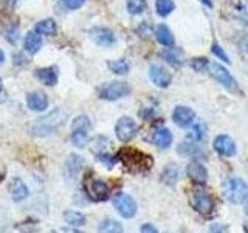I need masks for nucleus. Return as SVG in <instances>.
<instances>
[{"mask_svg": "<svg viewBox=\"0 0 248 233\" xmlns=\"http://www.w3.org/2000/svg\"><path fill=\"white\" fill-rule=\"evenodd\" d=\"M118 160L127 168L130 173H140V171H147L152 166V157L135 148H123L118 152Z\"/></svg>", "mask_w": 248, "mask_h": 233, "instance_id": "nucleus-1", "label": "nucleus"}, {"mask_svg": "<svg viewBox=\"0 0 248 233\" xmlns=\"http://www.w3.org/2000/svg\"><path fill=\"white\" fill-rule=\"evenodd\" d=\"M67 116H68V114L62 107L54 109L53 112L46 114L45 116H42V118L36 120L33 128H31V132H33V135H36V137L50 135L53 131H56L58 128H61L62 124H64Z\"/></svg>", "mask_w": 248, "mask_h": 233, "instance_id": "nucleus-2", "label": "nucleus"}, {"mask_svg": "<svg viewBox=\"0 0 248 233\" xmlns=\"http://www.w3.org/2000/svg\"><path fill=\"white\" fill-rule=\"evenodd\" d=\"M189 202L197 213L208 216L214 210V199L203 185H196L189 191Z\"/></svg>", "mask_w": 248, "mask_h": 233, "instance_id": "nucleus-3", "label": "nucleus"}, {"mask_svg": "<svg viewBox=\"0 0 248 233\" xmlns=\"http://www.w3.org/2000/svg\"><path fill=\"white\" fill-rule=\"evenodd\" d=\"M223 193L232 204H244L248 199V185L239 177H231L223 183Z\"/></svg>", "mask_w": 248, "mask_h": 233, "instance_id": "nucleus-4", "label": "nucleus"}, {"mask_svg": "<svg viewBox=\"0 0 248 233\" xmlns=\"http://www.w3.org/2000/svg\"><path fill=\"white\" fill-rule=\"evenodd\" d=\"M90 120L89 116L79 115L76 116L72 123V143L78 148H85L89 145V131H90Z\"/></svg>", "mask_w": 248, "mask_h": 233, "instance_id": "nucleus-5", "label": "nucleus"}, {"mask_svg": "<svg viewBox=\"0 0 248 233\" xmlns=\"http://www.w3.org/2000/svg\"><path fill=\"white\" fill-rule=\"evenodd\" d=\"M209 67H211V72L209 73H211V76L217 83L222 84L223 87L231 93H240L237 81L231 76V73L223 66H220L219 62H216V64H211Z\"/></svg>", "mask_w": 248, "mask_h": 233, "instance_id": "nucleus-6", "label": "nucleus"}, {"mask_svg": "<svg viewBox=\"0 0 248 233\" xmlns=\"http://www.w3.org/2000/svg\"><path fill=\"white\" fill-rule=\"evenodd\" d=\"M113 207L116 208V212H118L123 217H134L135 213H137V202L135 199L129 196L126 193H120L116 194L113 198Z\"/></svg>", "mask_w": 248, "mask_h": 233, "instance_id": "nucleus-7", "label": "nucleus"}, {"mask_svg": "<svg viewBox=\"0 0 248 233\" xmlns=\"http://www.w3.org/2000/svg\"><path fill=\"white\" fill-rule=\"evenodd\" d=\"M137 131H138V124L130 116H121L115 126V134L120 142H129V140L135 137Z\"/></svg>", "mask_w": 248, "mask_h": 233, "instance_id": "nucleus-8", "label": "nucleus"}, {"mask_svg": "<svg viewBox=\"0 0 248 233\" xmlns=\"http://www.w3.org/2000/svg\"><path fill=\"white\" fill-rule=\"evenodd\" d=\"M130 87L123 81H113V83H108L106 84L103 89L99 90V97L108 100V101H113V100H120L124 98L126 95H129Z\"/></svg>", "mask_w": 248, "mask_h": 233, "instance_id": "nucleus-9", "label": "nucleus"}, {"mask_svg": "<svg viewBox=\"0 0 248 233\" xmlns=\"http://www.w3.org/2000/svg\"><path fill=\"white\" fill-rule=\"evenodd\" d=\"M85 190H87L89 198L93 200H106L108 198V193L110 188L104 181H99V179L90 177V181L85 182Z\"/></svg>", "mask_w": 248, "mask_h": 233, "instance_id": "nucleus-10", "label": "nucleus"}, {"mask_svg": "<svg viewBox=\"0 0 248 233\" xmlns=\"http://www.w3.org/2000/svg\"><path fill=\"white\" fill-rule=\"evenodd\" d=\"M89 36L92 41L99 47H112L116 42L115 33L110 28H106V27H93L89 31Z\"/></svg>", "mask_w": 248, "mask_h": 233, "instance_id": "nucleus-11", "label": "nucleus"}, {"mask_svg": "<svg viewBox=\"0 0 248 233\" xmlns=\"http://www.w3.org/2000/svg\"><path fill=\"white\" fill-rule=\"evenodd\" d=\"M149 76H151L152 83L157 85V87H161V89L169 87V84L172 83V75H170L165 67H161L158 64L151 66Z\"/></svg>", "mask_w": 248, "mask_h": 233, "instance_id": "nucleus-12", "label": "nucleus"}, {"mask_svg": "<svg viewBox=\"0 0 248 233\" xmlns=\"http://www.w3.org/2000/svg\"><path fill=\"white\" fill-rule=\"evenodd\" d=\"M194 118H196V114L191 107L188 106H177L172 112V120L177 126L180 128H188L194 123Z\"/></svg>", "mask_w": 248, "mask_h": 233, "instance_id": "nucleus-13", "label": "nucleus"}, {"mask_svg": "<svg viewBox=\"0 0 248 233\" xmlns=\"http://www.w3.org/2000/svg\"><path fill=\"white\" fill-rule=\"evenodd\" d=\"M213 146L217 152L220 155H225V157H231V155L236 154V143H234V140L228 135H217L214 138Z\"/></svg>", "mask_w": 248, "mask_h": 233, "instance_id": "nucleus-14", "label": "nucleus"}, {"mask_svg": "<svg viewBox=\"0 0 248 233\" xmlns=\"http://www.w3.org/2000/svg\"><path fill=\"white\" fill-rule=\"evenodd\" d=\"M186 173H188V177L196 185H205L206 179H208V171H206V168L202 165L200 162H197V160H192L189 163L188 168H186Z\"/></svg>", "mask_w": 248, "mask_h": 233, "instance_id": "nucleus-15", "label": "nucleus"}, {"mask_svg": "<svg viewBox=\"0 0 248 233\" xmlns=\"http://www.w3.org/2000/svg\"><path fill=\"white\" fill-rule=\"evenodd\" d=\"M27 104L31 111L41 112L48 107V98H46V95L42 92H33L27 97Z\"/></svg>", "mask_w": 248, "mask_h": 233, "instance_id": "nucleus-16", "label": "nucleus"}, {"mask_svg": "<svg viewBox=\"0 0 248 233\" xmlns=\"http://www.w3.org/2000/svg\"><path fill=\"white\" fill-rule=\"evenodd\" d=\"M10 194H11L13 200L20 202L28 198V186L25 185V182H23L22 179L14 177L10 183Z\"/></svg>", "mask_w": 248, "mask_h": 233, "instance_id": "nucleus-17", "label": "nucleus"}, {"mask_svg": "<svg viewBox=\"0 0 248 233\" xmlns=\"http://www.w3.org/2000/svg\"><path fill=\"white\" fill-rule=\"evenodd\" d=\"M155 37H157V41L161 45H165L166 49H172L175 45V37L172 34V31H170L169 27H166L165 23H161V25L157 27V30H155Z\"/></svg>", "mask_w": 248, "mask_h": 233, "instance_id": "nucleus-18", "label": "nucleus"}, {"mask_svg": "<svg viewBox=\"0 0 248 233\" xmlns=\"http://www.w3.org/2000/svg\"><path fill=\"white\" fill-rule=\"evenodd\" d=\"M152 142L158 148H161V150H166V148H169L170 143H172V132H170L168 128H160L154 132Z\"/></svg>", "mask_w": 248, "mask_h": 233, "instance_id": "nucleus-19", "label": "nucleus"}, {"mask_svg": "<svg viewBox=\"0 0 248 233\" xmlns=\"http://www.w3.org/2000/svg\"><path fill=\"white\" fill-rule=\"evenodd\" d=\"M36 78L45 85H54L58 83V70L54 67H45L36 70Z\"/></svg>", "mask_w": 248, "mask_h": 233, "instance_id": "nucleus-20", "label": "nucleus"}, {"mask_svg": "<svg viewBox=\"0 0 248 233\" xmlns=\"http://www.w3.org/2000/svg\"><path fill=\"white\" fill-rule=\"evenodd\" d=\"M23 47L30 54H36L42 47V39L36 31H30V33L23 39Z\"/></svg>", "mask_w": 248, "mask_h": 233, "instance_id": "nucleus-21", "label": "nucleus"}, {"mask_svg": "<svg viewBox=\"0 0 248 233\" xmlns=\"http://www.w3.org/2000/svg\"><path fill=\"white\" fill-rule=\"evenodd\" d=\"M178 181V166L175 163H169L165 168H163V173H161V182L165 185L169 186H174Z\"/></svg>", "mask_w": 248, "mask_h": 233, "instance_id": "nucleus-22", "label": "nucleus"}, {"mask_svg": "<svg viewBox=\"0 0 248 233\" xmlns=\"http://www.w3.org/2000/svg\"><path fill=\"white\" fill-rule=\"evenodd\" d=\"M175 10V3L172 0H155V11L160 17H168V16Z\"/></svg>", "mask_w": 248, "mask_h": 233, "instance_id": "nucleus-23", "label": "nucleus"}, {"mask_svg": "<svg viewBox=\"0 0 248 233\" xmlns=\"http://www.w3.org/2000/svg\"><path fill=\"white\" fill-rule=\"evenodd\" d=\"M99 233H123V225L118 221L113 219H104L103 222H99L98 225Z\"/></svg>", "mask_w": 248, "mask_h": 233, "instance_id": "nucleus-24", "label": "nucleus"}, {"mask_svg": "<svg viewBox=\"0 0 248 233\" xmlns=\"http://www.w3.org/2000/svg\"><path fill=\"white\" fill-rule=\"evenodd\" d=\"M64 219L67 224L72 225V227H82L85 224V216L79 212H75V210H68V212H65Z\"/></svg>", "mask_w": 248, "mask_h": 233, "instance_id": "nucleus-25", "label": "nucleus"}, {"mask_svg": "<svg viewBox=\"0 0 248 233\" xmlns=\"http://www.w3.org/2000/svg\"><path fill=\"white\" fill-rule=\"evenodd\" d=\"M82 165H84V160H82L81 155H75V154L70 155L68 160H67V171H68L70 177H73V176H76L78 173H79V169L82 168Z\"/></svg>", "mask_w": 248, "mask_h": 233, "instance_id": "nucleus-26", "label": "nucleus"}, {"mask_svg": "<svg viewBox=\"0 0 248 233\" xmlns=\"http://www.w3.org/2000/svg\"><path fill=\"white\" fill-rule=\"evenodd\" d=\"M36 33L37 34H46L50 36L53 34L54 31H56V22L53 19H45V20H41L39 23H36Z\"/></svg>", "mask_w": 248, "mask_h": 233, "instance_id": "nucleus-27", "label": "nucleus"}, {"mask_svg": "<svg viewBox=\"0 0 248 233\" xmlns=\"http://www.w3.org/2000/svg\"><path fill=\"white\" fill-rule=\"evenodd\" d=\"M161 58L165 59L166 62H169L170 66H174V67H178V66L182 64L180 51H178V50H174V47H172V49L163 50V51H161Z\"/></svg>", "mask_w": 248, "mask_h": 233, "instance_id": "nucleus-28", "label": "nucleus"}, {"mask_svg": "<svg viewBox=\"0 0 248 233\" xmlns=\"http://www.w3.org/2000/svg\"><path fill=\"white\" fill-rule=\"evenodd\" d=\"M206 137V128L203 123H196L188 132V140L191 142H200Z\"/></svg>", "mask_w": 248, "mask_h": 233, "instance_id": "nucleus-29", "label": "nucleus"}, {"mask_svg": "<svg viewBox=\"0 0 248 233\" xmlns=\"http://www.w3.org/2000/svg\"><path fill=\"white\" fill-rule=\"evenodd\" d=\"M108 68H110L112 72L116 75H126V73H129L130 66L126 59H116V61L108 62Z\"/></svg>", "mask_w": 248, "mask_h": 233, "instance_id": "nucleus-30", "label": "nucleus"}, {"mask_svg": "<svg viewBox=\"0 0 248 233\" xmlns=\"http://www.w3.org/2000/svg\"><path fill=\"white\" fill-rule=\"evenodd\" d=\"M146 10V0H127V11L130 14H141Z\"/></svg>", "mask_w": 248, "mask_h": 233, "instance_id": "nucleus-31", "label": "nucleus"}, {"mask_svg": "<svg viewBox=\"0 0 248 233\" xmlns=\"http://www.w3.org/2000/svg\"><path fill=\"white\" fill-rule=\"evenodd\" d=\"M191 67L194 68V72H205V70L209 67V61L206 58H194L191 61Z\"/></svg>", "mask_w": 248, "mask_h": 233, "instance_id": "nucleus-32", "label": "nucleus"}, {"mask_svg": "<svg viewBox=\"0 0 248 233\" xmlns=\"http://www.w3.org/2000/svg\"><path fill=\"white\" fill-rule=\"evenodd\" d=\"M5 37L10 44H16L19 41V27L17 25H11L5 30Z\"/></svg>", "mask_w": 248, "mask_h": 233, "instance_id": "nucleus-33", "label": "nucleus"}, {"mask_svg": "<svg viewBox=\"0 0 248 233\" xmlns=\"http://www.w3.org/2000/svg\"><path fill=\"white\" fill-rule=\"evenodd\" d=\"M85 0H61V6L67 11H75L84 5Z\"/></svg>", "mask_w": 248, "mask_h": 233, "instance_id": "nucleus-34", "label": "nucleus"}, {"mask_svg": "<svg viewBox=\"0 0 248 233\" xmlns=\"http://www.w3.org/2000/svg\"><path fill=\"white\" fill-rule=\"evenodd\" d=\"M213 53H214V56H217V58H219L220 61H223V62H227V64H230V58H228V54L227 53H225V50L222 49V47L219 45V44H217V42H214L213 44Z\"/></svg>", "mask_w": 248, "mask_h": 233, "instance_id": "nucleus-35", "label": "nucleus"}, {"mask_svg": "<svg viewBox=\"0 0 248 233\" xmlns=\"http://www.w3.org/2000/svg\"><path fill=\"white\" fill-rule=\"evenodd\" d=\"M178 152H182V154H192V155H196V154H200V150H199V146H196L194 143H183L180 145V148H178Z\"/></svg>", "mask_w": 248, "mask_h": 233, "instance_id": "nucleus-36", "label": "nucleus"}, {"mask_svg": "<svg viewBox=\"0 0 248 233\" xmlns=\"http://www.w3.org/2000/svg\"><path fill=\"white\" fill-rule=\"evenodd\" d=\"M98 160H99V162H103V163H106V166H107V168H112V166L115 165V162H116V159L112 157V155H110V154H107V152L98 154Z\"/></svg>", "mask_w": 248, "mask_h": 233, "instance_id": "nucleus-37", "label": "nucleus"}, {"mask_svg": "<svg viewBox=\"0 0 248 233\" xmlns=\"http://www.w3.org/2000/svg\"><path fill=\"white\" fill-rule=\"evenodd\" d=\"M209 233H230V229L225 224H213L209 227Z\"/></svg>", "mask_w": 248, "mask_h": 233, "instance_id": "nucleus-38", "label": "nucleus"}, {"mask_svg": "<svg viewBox=\"0 0 248 233\" xmlns=\"http://www.w3.org/2000/svg\"><path fill=\"white\" fill-rule=\"evenodd\" d=\"M141 233H158V230L155 229L152 224H143L141 225Z\"/></svg>", "mask_w": 248, "mask_h": 233, "instance_id": "nucleus-39", "label": "nucleus"}, {"mask_svg": "<svg viewBox=\"0 0 248 233\" xmlns=\"http://www.w3.org/2000/svg\"><path fill=\"white\" fill-rule=\"evenodd\" d=\"M240 20H242V23H245V25L248 27V13H245L244 16H240Z\"/></svg>", "mask_w": 248, "mask_h": 233, "instance_id": "nucleus-40", "label": "nucleus"}, {"mask_svg": "<svg viewBox=\"0 0 248 233\" xmlns=\"http://www.w3.org/2000/svg\"><path fill=\"white\" fill-rule=\"evenodd\" d=\"M64 233H84V232L75 230V229H64Z\"/></svg>", "mask_w": 248, "mask_h": 233, "instance_id": "nucleus-41", "label": "nucleus"}, {"mask_svg": "<svg viewBox=\"0 0 248 233\" xmlns=\"http://www.w3.org/2000/svg\"><path fill=\"white\" fill-rule=\"evenodd\" d=\"M5 62V53H3V50H0V66H2Z\"/></svg>", "mask_w": 248, "mask_h": 233, "instance_id": "nucleus-42", "label": "nucleus"}, {"mask_svg": "<svg viewBox=\"0 0 248 233\" xmlns=\"http://www.w3.org/2000/svg\"><path fill=\"white\" fill-rule=\"evenodd\" d=\"M245 215L248 216V202H247V204H245Z\"/></svg>", "mask_w": 248, "mask_h": 233, "instance_id": "nucleus-43", "label": "nucleus"}, {"mask_svg": "<svg viewBox=\"0 0 248 233\" xmlns=\"http://www.w3.org/2000/svg\"><path fill=\"white\" fill-rule=\"evenodd\" d=\"M51 233H56V232H51Z\"/></svg>", "mask_w": 248, "mask_h": 233, "instance_id": "nucleus-44", "label": "nucleus"}]
</instances>
